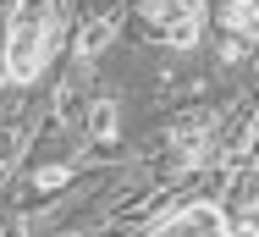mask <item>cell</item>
Wrapping results in <instances>:
<instances>
[{
    "label": "cell",
    "instance_id": "cell-1",
    "mask_svg": "<svg viewBox=\"0 0 259 237\" xmlns=\"http://www.w3.org/2000/svg\"><path fill=\"white\" fill-rule=\"evenodd\" d=\"M55 33H61V11L50 0H17L11 22H6V77L22 89L39 83V72L55 50Z\"/></svg>",
    "mask_w": 259,
    "mask_h": 237
},
{
    "label": "cell",
    "instance_id": "cell-2",
    "mask_svg": "<svg viewBox=\"0 0 259 237\" xmlns=\"http://www.w3.org/2000/svg\"><path fill=\"white\" fill-rule=\"evenodd\" d=\"M144 237H226V215H221V204L199 199L188 210H165Z\"/></svg>",
    "mask_w": 259,
    "mask_h": 237
},
{
    "label": "cell",
    "instance_id": "cell-3",
    "mask_svg": "<svg viewBox=\"0 0 259 237\" xmlns=\"http://www.w3.org/2000/svg\"><path fill=\"white\" fill-rule=\"evenodd\" d=\"M209 127H215V116H209V110H199V116H182V122L171 127V143H177V160H182V166H199V160H204V138H209Z\"/></svg>",
    "mask_w": 259,
    "mask_h": 237
},
{
    "label": "cell",
    "instance_id": "cell-4",
    "mask_svg": "<svg viewBox=\"0 0 259 237\" xmlns=\"http://www.w3.org/2000/svg\"><path fill=\"white\" fill-rule=\"evenodd\" d=\"M116 28H121V17H116V11H110V17H94V22L77 33V55H83V61L105 55V50H110V39H116Z\"/></svg>",
    "mask_w": 259,
    "mask_h": 237
},
{
    "label": "cell",
    "instance_id": "cell-5",
    "mask_svg": "<svg viewBox=\"0 0 259 237\" xmlns=\"http://www.w3.org/2000/svg\"><path fill=\"white\" fill-rule=\"evenodd\" d=\"M226 199H232L237 210H254L259 204V160H243V166L226 177Z\"/></svg>",
    "mask_w": 259,
    "mask_h": 237
},
{
    "label": "cell",
    "instance_id": "cell-6",
    "mask_svg": "<svg viewBox=\"0 0 259 237\" xmlns=\"http://www.w3.org/2000/svg\"><path fill=\"white\" fill-rule=\"evenodd\" d=\"M199 28H204V17H199V11L171 17V22H165V39H171V50H193V45H199Z\"/></svg>",
    "mask_w": 259,
    "mask_h": 237
},
{
    "label": "cell",
    "instance_id": "cell-7",
    "mask_svg": "<svg viewBox=\"0 0 259 237\" xmlns=\"http://www.w3.org/2000/svg\"><path fill=\"white\" fill-rule=\"evenodd\" d=\"M89 138L94 143L116 138V99H94V105H89Z\"/></svg>",
    "mask_w": 259,
    "mask_h": 237
},
{
    "label": "cell",
    "instance_id": "cell-8",
    "mask_svg": "<svg viewBox=\"0 0 259 237\" xmlns=\"http://www.w3.org/2000/svg\"><path fill=\"white\" fill-rule=\"evenodd\" d=\"M22 149H28V133L22 127H0V166H17Z\"/></svg>",
    "mask_w": 259,
    "mask_h": 237
},
{
    "label": "cell",
    "instance_id": "cell-9",
    "mask_svg": "<svg viewBox=\"0 0 259 237\" xmlns=\"http://www.w3.org/2000/svg\"><path fill=\"white\" fill-rule=\"evenodd\" d=\"M149 11H155L160 22H171V17H182V11H199V0H144Z\"/></svg>",
    "mask_w": 259,
    "mask_h": 237
},
{
    "label": "cell",
    "instance_id": "cell-10",
    "mask_svg": "<svg viewBox=\"0 0 259 237\" xmlns=\"http://www.w3.org/2000/svg\"><path fill=\"white\" fill-rule=\"evenodd\" d=\"M66 177H72V171H66V166H39V177H33V182H39V188H66Z\"/></svg>",
    "mask_w": 259,
    "mask_h": 237
},
{
    "label": "cell",
    "instance_id": "cell-11",
    "mask_svg": "<svg viewBox=\"0 0 259 237\" xmlns=\"http://www.w3.org/2000/svg\"><path fill=\"white\" fill-rule=\"evenodd\" d=\"M226 237H259L254 221H226Z\"/></svg>",
    "mask_w": 259,
    "mask_h": 237
},
{
    "label": "cell",
    "instance_id": "cell-12",
    "mask_svg": "<svg viewBox=\"0 0 259 237\" xmlns=\"http://www.w3.org/2000/svg\"><path fill=\"white\" fill-rule=\"evenodd\" d=\"M61 237H77V232H61Z\"/></svg>",
    "mask_w": 259,
    "mask_h": 237
}]
</instances>
